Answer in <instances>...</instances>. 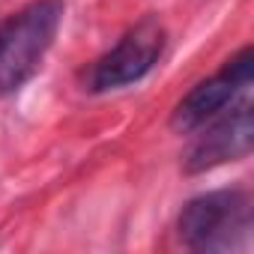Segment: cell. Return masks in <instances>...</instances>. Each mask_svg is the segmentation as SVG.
<instances>
[{"instance_id":"6da1fadb","label":"cell","mask_w":254,"mask_h":254,"mask_svg":"<svg viewBox=\"0 0 254 254\" xmlns=\"http://www.w3.org/2000/svg\"><path fill=\"white\" fill-rule=\"evenodd\" d=\"M63 0H33L0 24V99L18 93L42 66L63 24Z\"/></svg>"},{"instance_id":"7a4b0ae2","label":"cell","mask_w":254,"mask_h":254,"mask_svg":"<svg viewBox=\"0 0 254 254\" xmlns=\"http://www.w3.org/2000/svg\"><path fill=\"white\" fill-rule=\"evenodd\" d=\"M180 239L194 251L239 248L251 230V206L239 189L209 191L189 200L177 221Z\"/></svg>"},{"instance_id":"3957f363","label":"cell","mask_w":254,"mask_h":254,"mask_svg":"<svg viewBox=\"0 0 254 254\" xmlns=\"http://www.w3.org/2000/svg\"><path fill=\"white\" fill-rule=\"evenodd\" d=\"M165 24L153 15L141 18L129 33H126L108 54H102L90 75H87V90L93 93H108V90H120L129 87L135 81H141L162 57L165 51Z\"/></svg>"},{"instance_id":"277c9868","label":"cell","mask_w":254,"mask_h":254,"mask_svg":"<svg viewBox=\"0 0 254 254\" xmlns=\"http://www.w3.org/2000/svg\"><path fill=\"white\" fill-rule=\"evenodd\" d=\"M251 75H254V54L251 48H242L239 54H233L224 69L206 81H200L197 87H191L183 102L174 108V117H171V126L177 132H197L200 126H206L212 117H218L233 99L239 90H245L251 84Z\"/></svg>"},{"instance_id":"5b68a950","label":"cell","mask_w":254,"mask_h":254,"mask_svg":"<svg viewBox=\"0 0 254 254\" xmlns=\"http://www.w3.org/2000/svg\"><path fill=\"white\" fill-rule=\"evenodd\" d=\"M203 129V126H200ZM254 144V120H251V105H239L236 111L224 117H212V126L203 129L194 144L186 153V171L200 174L209 168H218L224 162L245 159Z\"/></svg>"}]
</instances>
